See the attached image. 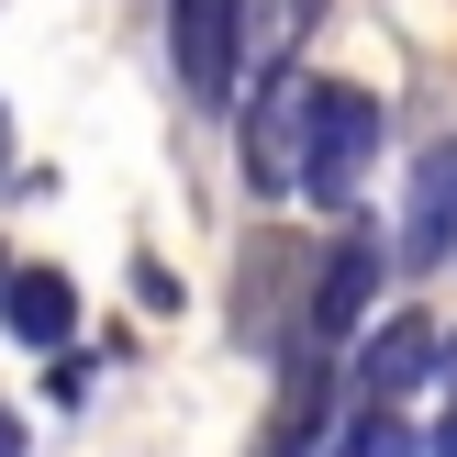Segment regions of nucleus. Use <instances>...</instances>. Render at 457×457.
Instances as JSON below:
<instances>
[{
	"label": "nucleus",
	"instance_id": "obj_7",
	"mask_svg": "<svg viewBox=\"0 0 457 457\" xmlns=\"http://www.w3.org/2000/svg\"><path fill=\"white\" fill-rule=\"evenodd\" d=\"M168 67L201 112H235V0H168Z\"/></svg>",
	"mask_w": 457,
	"mask_h": 457
},
{
	"label": "nucleus",
	"instance_id": "obj_9",
	"mask_svg": "<svg viewBox=\"0 0 457 457\" xmlns=\"http://www.w3.org/2000/svg\"><path fill=\"white\" fill-rule=\"evenodd\" d=\"M324 12H335V0H235V79H245V89L290 79L302 45L324 34Z\"/></svg>",
	"mask_w": 457,
	"mask_h": 457
},
{
	"label": "nucleus",
	"instance_id": "obj_10",
	"mask_svg": "<svg viewBox=\"0 0 457 457\" xmlns=\"http://www.w3.org/2000/svg\"><path fill=\"white\" fill-rule=\"evenodd\" d=\"M0 324H12V346L67 357V335H79V279H67V268H12V279H0Z\"/></svg>",
	"mask_w": 457,
	"mask_h": 457
},
{
	"label": "nucleus",
	"instance_id": "obj_6",
	"mask_svg": "<svg viewBox=\"0 0 457 457\" xmlns=\"http://www.w3.org/2000/svg\"><path fill=\"white\" fill-rule=\"evenodd\" d=\"M335 402H346V357L302 346V357L279 369V413H268L257 457H324V446H335Z\"/></svg>",
	"mask_w": 457,
	"mask_h": 457
},
{
	"label": "nucleus",
	"instance_id": "obj_16",
	"mask_svg": "<svg viewBox=\"0 0 457 457\" xmlns=\"http://www.w3.org/2000/svg\"><path fill=\"white\" fill-rule=\"evenodd\" d=\"M0 279H12V257H0Z\"/></svg>",
	"mask_w": 457,
	"mask_h": 457
},
{
	"label": "nucleus",
	"instance_id": "obj_2",
	"mask_svg": "<svg viewBox=\"0 0 457 457\" xmlns=\"http://www.w3.org/2000/svg\"><path fill=\"white\" fill-rule=\"evenodd\" d=\"M312 89L324 79H268V89H245V123H235V156H245V190L257 201H302V156H312Z\"/></svg>",
	"mask_w": 457,
	"mask_h": 457
},
{
	"label": "nucleus",
	"instance_id": "obj_5",
	"mask_svg": "<svg viewBox=\"0 0 457 457\" xmlns=\"http://www.w3.org/2000/svg\"><path fill=\"white\" fill-rule=\"evenodd\" d=\"M436 357H446V324H424V312H391V324H369V335L346 346V391H357V402H391V413H402V402L436 379Z\"/></svg>",
	"mask_w": 457,
	"mask_h": 457
},
{
	"label": "nucleus",
	"instance_id": "obj_11",
	"mask_svg": "<svg viewBox=\"0 0 457 457\" xmlns=\"http://www.w3.org/2000/svg\"><path fill=\"white\" fill-rule=\"evenodd\" d=\"M324 457H424V436L391 413V402H357V413L335 424V446H324Z\"/></svg>",
	"mask_w": 457,
	"mask_h": 457
},
{
	"label": "nucleus",
	"instance_id": "obj_4",
	"mask_svg": "<svg viewBox=\"0 0 457 457\" xmlns=\"http://www.w3.org/2000/svg\"><path fill=\"white\" fill-rule=\"evenodd\" d=\"M302 302H312V245L257 235L245 245V279H235V335L268 357H302Z\"/></svg>",
	"mask_w": 457,
	"mask_h": 457
},
{
	"label": "nucleus",
	"instance_id": "obj_14",
	"mask_svg": "<svg viewBox=\"0 0 457 457\" xmlns=\"http://www.w3.org/2000/svg\"><path fill=\"white\" fill-rule=\"evenodd\" d=\"M436 379H446V402H457V324H446V357H436Z\"/></svg>",
	"mask_w": 457,
	"mask_h": 457
},
{
	"label": "nucleus",
	"instance_id": "obj_3",
	"mask_svg": "<svg viewBox=\"0 0 457 457\" xmlns=\"http://www.w3.org/2000/svg\"><path fill=\"white\" fill-rule=\"evenodd\" d=\"M369 156H379V89L324 79V89H312V156H302V201L346 212V201H357V179H369Z\"/></svg>",
	"mask_w": 457,
	"mask_h": 457
},
{
	"label": "nucleus",
	"instance_id": "obj_1",
	"mask_svg": "<svg viewBox=\"0 0 457 457\" xmlns=\"http://www.w3.org/2000/svg\"><path fill=\"white\" fill-rule=\"evenodd\" d=\"M379 279H391V245H379V235H369L357 212H335V235L312 245V302H302V346L346 357L357 335H369V312H379Z\"/></svg>",
	"mask_w": 457,
	"mask_h": 457
},
{
	"label": "nucleus",
	"instance_id": "obj_12",
	"mask_svg": "<svg viewBox=\"0 0 457 457\" xmlns=\"http://www.w3.org/2000/svg\"><path fill=\"white\" fill-rule=\"evenodd\" d=\"M424 457H457V402H446L436 424H424Z\"/></svg>",
	"mask_w": 457,
	"mask_h": 457
},
{
	"label": "nucleus",
	"instance_id": "obj_8",
	"mask_svg": "<svg viewBox=\"0 0 457 457\" xmlns=\"http://www.w3.org/2000/svg\"><path fill=\"white\" fill-rule=\"evenodd\" d=\"M457 257V134H436V145L413 156V179H402V268H446Z\"/></svg>",
	"mask_w": 457,
	"mask_h": 457
},
{
	"label": "nucleus",
	"instance_id": "obj_15",
	"mask_svg": "<svg viewBox=\"0 0 457 457\" xmlns=\"http://www.w3.org/2000/svg\"><path fill=\"white\" fill-rule=\"evenodd\" d=\"M0 179H12V112H0Z\"/></svg>",
	"mask_w": 457,
	"mask_h": 457
},
{
	"label": "nucleus",
	"instance_id": "obj_13",
	"mask_svg": "<svg viewBox=\"0 0 457 457\" xmlns=\"http://www.w3.org/2000/svg\"><path fill=\"white\" fill-rule=\"evenodd\" d=\"M0 457H22V413H12V402H0Z\"/></svg>",
	"mask_w": 457,
	"mask_h": 457
}]
</instances>
